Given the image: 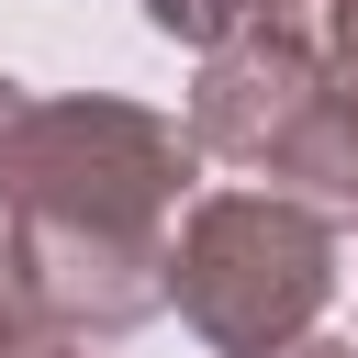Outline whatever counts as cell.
<instances>
[{
	"label": "cell",
	"mask_w": 358,
	"mask_h": 358,
	"mask_svg": "<svg viewBox=\"0 0 358 358\" xmlns=\"http://www.w3.org/2000/svg\"><path fill=\"white\" fill-rule=\"evenodd\" d=\"M302 34H313V56H324V78L358 90V0H302Z\"/></svg>",
	"instance_id": "cell-7"
},
{
	"label": "cell",
	"mask_w": 358,
	"mask_h": 358,
	"mask_svg": "<svg viewBox=\"0 0 358 358\" xmlns=\"http://www.w3.org/2000/svg\"><path fill=\"white\" fill-rule=\"evenodd\" d=\"M201 179L190 123L123 90H56L11 123V235L56 336H134L168 313V224Z\"/></svg>",
	"instance_id": "cell-1"
},
{
	"label": "cell",
	"mask_w": 358,
	"mask_h": 358,
	"mask_svg": "<svg viewBox=\"0 0 358 358\" xmlns=\"http://www.w3.org/2000/svg\"><path fill=\"white\" fill-rule=\"evenodd\" d=\"M22 101H34V90L0 78V358L45 336V302H34V280H22V235H11V123H22Z\"/></svg>",
	"instance_id": "cell-5"
},
{
	"label": "cell",
	"mask_w": 358,
	"mask_h": 358,
	"mask_svg": "<svg viewBox=\"0 0 358 358\" xmlns=\"http://www.w3.org/2000/svg\"><path fill=\"white\" fill-rule=\"evenodd\" d=\"M257 179H268V190H291V201H313V213L347 235V224H358V90H336V78H324V90L302 101V123L257 157Z\"/></svg>",
	"instance_id": "cell-4"
},
{
	"label": "cell",
	"mask_w": 358,
	"mask_h": 358,
	"mask_svg": "<svg viewBox=\"0 0 358 358\" xmlns=\"http://www.w3.org/2000/svg\"><path fill=\"white\" fill-rule=\"evenodd\" d=\"M347 280V235L291 190H201L168 224V302L213 358H280L324 324Z\"/></svg>",
	"instance_id": "cell-2"
},
{
	"label": "cell",
	"mask_w": 358,
	"mask_h": 358,
	"mask_svg": "<svg viewBox=\"0 0 358 358\" xmlns=\"http://www.w3.org/2000/svg\"><path fill=\"white\" fill-rule=\"evenodd\" d=\"M268 11H302V0H145V22H157L168 45H190V56L224 45L235 22H268Z\"/></svg>",
	"instance_id": "cell-6"
},
{
	"label": "cell",
	"mask_w": 358,
	"mask_h": 358,
	"mask_svg": "<svg viewBox=\"0 0 358 358\" xmlns=\"http://www.w3.org/2000/svg\"><path fill=\"white\" fill-rule=\"evenodd\" d=\"M11 358H101V336H56V324H45V336H34V347H11Z\"/></svg>",
	"instance_id": "cell-9"
},
{
	"label": "cell",
	"mask_w": 358,
	"mask_h": 358,
	"mask_svg": "<svg viewBox=\"0 0 358 358\" xmlns=\"http://www.w3.org/2000/svg\"><path fill=\"white\" fill-rule=\"evenodd\" d=\"M324 90V56L302 34V11H268V22H235L224 45H201V78H190V145L224 157V168H257L302 101Z\"/></svg>",
	"instance_id": "cell-3"
},
{
	"label": "cell",
	"mask_w": 358,
	"mask_h": 358,
	"mask_svg": "<svg viewBox=\"0 0 358 358\" xmlns=\"http://www.w3.org/2000/svg\"><path fill=\"white\" fill-rule=\"evenodd\" d=\"M280 358H358V336H336V324H313V336H291Z\"/></svg>",
	"instance_id": "cell-8"
}]
</instances>
